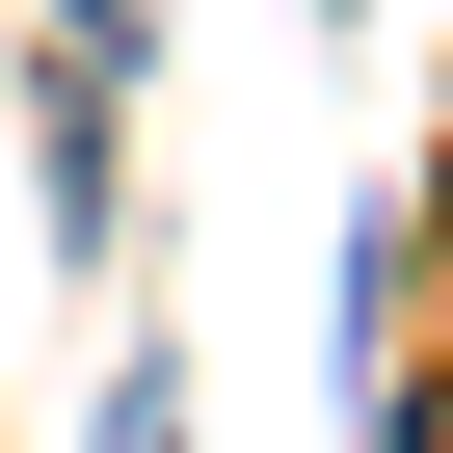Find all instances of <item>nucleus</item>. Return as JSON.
Here are the masks:
<instances>
[{
	"mask_svg": "<svg viewBox=\"0 0 453 453\" xmlns=\"http://www.w3.org/2000/svg\"><path fill=\"white\" fill-rule=\"evenodd\" d=\"M54 81H134V0H54Z\"/></svg>",
	"mask_w": 453,
	"mask_h": 453,
	"instance_id": "f257e3e1",
	"label": "nucleus"
},
{
	"mask_svg": "<svg viewBox=\"0 0 453 453\" xmlns=\"http://www.w3.org/2000/svg\"><path fill=\"white\" fill-rule=\"evenodd\" d=\"M107 453H187V400H160V373H107Z\"/></svg>",
	"mask_w": 453,
	"mask_h": 453,
	"instance_id": "f03ea898",
	"label": "nucleus"
}]
</instances>
